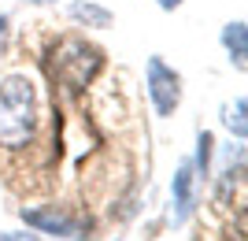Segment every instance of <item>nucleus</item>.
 Returning a JSON list of instances; mask_svg holds the SVG:
<instances>
[{
	"instance_id": "nucleus-1",
	"label": "nucleus",
	"mask_w": 248,
	"mask_h": 241,
	"mask_svg": "<svg viewBox=\"0 0 248 241\" xmlns=\"http://www.w3.org/2000/svg\"><path fill=\"white\" fill-rule=\"evenodd\" d=\"M41 126V93L30 74L0 78V145L19 152L33 145Z\"/></svg>"
},
{
	"instance_id": "nucleus-2",
	"label": "nucleus",
	"mask_w": 248,
	"mask_h": 241,
	"mask_svg": "<svg viewBox=\"0 0 248 241\" xmlns=\"http://www.w3.org/2000/svg\"><path fill=\"white\" fill-rule=\"evenodd\" d=\"M100 67H104V48H96L93 41H85V37H63V41H56L52 74L60 78L63 89L82 93L85 85L100 74Z\"/></svg>"
},
{
	"instance_id": "nucleus-3",
	"label": "nucleus",
	"mask_w": 248,
	"mask_h": 241,
	"mask_svg": "<svg viewBox=\"0 0 248 241\" xmlns=\"http://www.w3.org/2000/svg\"><path fill=\"white\" fill-rule=\"evenodd\" d=\"M145 93L152 100V112L159 119H170L182 104V74L163 60V56H148L145 63Z\"/></svg>"
},
{
	"instance_id": "nucleus-4",
	"label": "nucleus",
	"mask_w": 248,
	"mask_h": 241,
	"mask_svg": "<svg viewBox=\"0 0 248 241\" xmlns=\"http://www.w3.org/2000/svg\"><path fill=\"white\" fill-rule=\"evenodd\" d=\"M19 219L33 234H48V238H60V241L85 238V230H89V223H82L74 211L60 208V204H30V208H19Z\"/></svg>"
},
{
	"instance_id": "nucleus-5",
	"label": "nucleus",
	"mask_w": 248,
	"mask_h": 241,
	"mask_svg": "<svg viewBox=\"0 0 248 241\" xmlns=\"http://www.w3.org/2000/svg\"><path fill=\"white\" fill-rule=\"evenodd\" d=\"M197 182L200 178H197V171H193V163L182 160L174 178H170V219H174V226L189 223V215L197 208Z\"/></svg>"
},
{
	"instance_id": "nucleus-6",
	"label": "nucleus",
	"mask_w": 248,
	"mask_h": 241,
	"mask_svg": "<svg viewBox=\"0 0 248 241\" xmlns=\"http://www.w3.org/2000/svg\"><path fill=\"white\" fill-rule=\"evenodd\" d=\"M67 15H71V22H78L85 30H108V26H115V15L104 4H96V0H71Z\"/></svg>"
},
{
	"instance_id": "nucleus-7",
	"label": "nucleus",
	"mask_w": 248,
	"mask_h": 241,
	"mask_svg": "<svg viewBox=\"0 0 248 241\" xmlns=\"http://www.w3.org/2000/svg\"><path fill=\"white\" fill-rule=\"evenodd\" d=\"M218 41L226 48L230 63H233L237 71H245V63H248V26H245V19H230L226 26H222V33H218Z\"/></svg>"
},
{
	"instance_id": "nucleus-8",
	"label": "nucleus",
	"mask_w": 248,
	"mask_h": 241,
	"mask_svg": "<svg viewBox=\"0 0 248 241\" xmlns=\"http://www.w3.org/2000/svg\"><path fill=\"white\" fill-rule=\"evenodd\" d=\"M189 163L197 171V178H211V171H215V134L211 130H197V148Z\"/></svg>"
},
{
	"instance_id": "nucleus-9",
	"label": "nucleus",
	"mask_w": 248,
	"mask_h": 241,
	"mask_svg": "<svg viewBox=\"0 0 248 241\" xmlns=\"http://www.w3.org/2000/svg\"><path fill=\"white\" fill-rule=\"evenodd\" d=\"M245 115H248V100H245V96H237L233 104L222 108V126H226L237 141H245V137H248V119Z\"/></svg>"
},
{
	"instance_id": "nucleus-10",
	"label": "nucleus",
	"mask_w": 248,
	"mask_h": 241,
	"mask_svg": "<svg viewBox=\"0 0 248 241\" xmlns=\"http://www.w3.org/2000/svg\"><path fill=\"white\" fill-rule=\"evenodd\" d=\"M8 45H11V22L8 15H0V56L8 52Z\"/></svg>"
},
{
	"instance_id": "nucleus-11",
	"label": "nucleus",
	"mask_w": 248,
	"mask_h": 241,
	"mask_svg": "<svg viewBox=\"0 0 248 241\" xmlns=\"http://www.w3.org/2000/svg\"><path fill=\"white\" fill-rule=\"evenodd\" d=\"M0 241H37V234H26V230H0Z\"/></svg>"
},
{
	"instance_id": "nucleus-12",
	"label": "nucleus",
	"mask_w": 248,
	"mask_h": 241,
	"mask_svg": "<svg viewBox=\"0 0 248 241\" xmlns=\"http://www.w3.org/2000/svg\"><path fill=\"white\" fill-rule=\"evenodd\" d=\"M182 4H186V0H155V8H159V11H178Z\"/></svg>"
},
{
	"instance_id": "nucleus-13",
	"label": "nucleus",
	"mask_w": 248,
	"mask_h": 241,
	"mask_svg": "<svg viewBox=\"0 0 248 241\" xmlns=\"http://www.w3.org/2000/svg\"><path fill=\"white\" fill-rule=\"evenodd\" d=\"M30 4H41V8H45V4H56V0H30Z\"/></svg>"
},
{
	"instance_id": "nucleus-14",
	"label": "nucleus",
	"mask_w": 248,
	"mask_h": 241,
	"mask_svg": "<svg viewBox=\"0 0 248 241\" xmlns=\"http://www.w3.org/2000/svg\"><path fill=\"white\" fill-rule=\"evenodd\" d=\"M111 241H126V238H111Z\"/></svg>"
}]
</instances>
